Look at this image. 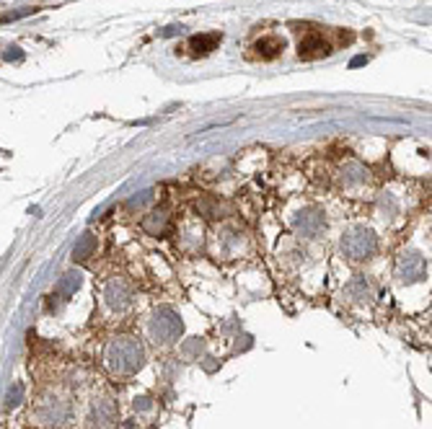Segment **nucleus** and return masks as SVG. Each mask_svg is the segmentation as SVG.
<instances>
[{"instance_id":"obj_8","label":"nucleus","mask_w":432,"mask_h":429,"mask_svg":"<svg viewBox=\"0 0 432 429\" xmlns=\"http://www.w3.org/2000/svg\"><path fill=\"white\" fill-rule=\"evenodd\" d=\"M176 243L182 251L186 254H194V251H200L205 243V230H202V222L200 220H184L182 222V228L176 230Z\"/></svg>"},{"instance_id":"obj_16","label":"nucleus","mask_w":432,"mask_h":429,"mask_svg":"<svg viewBox=\"0 0 432 429\" xmlns=\"http://www.w3.org/2000/svg\"><path fill=\"white\" fill-rule=\"evenodd\" d=\"M93 251H96V236H93V233H86V236L75 243L73 261H88V259L93 256Z\"/></svg>"},{"instance_id":"obj_17","label":"nucleus","mask_w":432,"mask_h":429,"mask_svg":"<svg viewBox=\"0 0 432 429\" xmlns=\"http://www.w3.org/2000/svg\"><path fill=\"white\" fill-rule=\"evenodd\" d=\"M78 287H81V274H78V272H67V274H63V280L57 282L55 290H57V295H60V298H70V295H73Z\"/></svg>"},{"instance_id":"obj_19","label":"nucleus","mask_w":432,"mask_h":429,"mask_svg":"<svg viewBox=\"0 0 432 429\" xmlns=\"http://www.w3.org/2000/svg\"><path fill=\"white\" fill-rule=\"evenodd\" d=\"M39 8H21V10H8V13H3L0 16V24H8V21H19V19H26V16H31V13H37Z\"/></svg>"},{"instance_id":"obj_12","label":"nucleus","mask_w":432,"mask_h":429,"mask_svg":"<svg viewBox=\"0 0 432 429\" xmlns=\"http://www.w3.org/2000/svg\"><path fill=\"white\" fill-rule=\"evenodd\" d=\"M243 248V233L233 228H223L218 233V251L223 256H239Z\"/></svg>"},{"instance_id":"obj_15","label":"nucleus","mask_w":432,"mask_h":429,"mask_svg":"<svg viewBox=\"0 0 432 429\" xmlns=\"http://www.w3.org/2000/svg\"><path fill=\"white\" fill-rule=\"evenodd\" d=\"M254 49H257V57H262V60H275V57L282 55V49H285V39L262 37L257 44H254Z\"/></svg>"},{"instance_id":"obj_13","label":"nucleus","mask_w":432,"mask_h":429,"mask_svg":"<svg viewBox=\"0 0 432 429\" xmlns=\"http://www.w3.org/2000/svg\"><path fill=\"white\" fill-rule=\"evenodd\" d=\"M168 228H171V215L163 207L147 212L145 218H143V230H145L147 236H163Z\"/></svg>"},{"instance_id":"obj_7","label":"nucleus","mask_w":432,"mask_h":429,"mask_svg":"<svg viewBox=\"0 0 432 429\" xmlns=\"http://www.w3.org/2000/svg\"><path fill=\"white\" fill-rule=\"evenodd\" d=\"M298 55H301V60H305V63L329 57L331 55L329 39H323L321 31H308V34H303L301 44H298Z\"/></svg>"},{"instance_id":"obj_14","label":"nucleus","mask_w":432,"mask_h":429,"mask_svg":"<svg viewBox=\"0 0 432 429\" xmlns=\"http://www.w3.org/2000/svg\"><path fill=\"white\" fill-rule=\"evenodd\" d=\"M223 42V34L218 31H212V34H197V37L189 39V49H192L194 57H202V55H210L215 52Z\"/></svg>"},{"instance_id":"obj_2","label":"nucleus","mask_w":432,"mask_h":429,"mask_svg":"<svg viewBox=\"0 0 432 429\" xmlns=\"http://www.w3.org/2000/svg\"><path fill=\"white\" fill-rule=\"evenodd\" d=\"M378 251V236L370 228H352L342 238V254L350 261H368Z\"/></svg>"},{"instance_id":"obj_4","label":"nucleus","mask_w":432,"mask_h":429,"mask_svg":"<svg viewBox=\"0 0 432 429\" xmlns=\"http://www.w3.org/2000/svg\"><path fill=\"white\" fill-rule=\"evenodd\" d=\"M117 419H120L117 403L111 401V398H99L91 406L88 416H86V429H111L117 424Z\"/></svg>"},{"instance_id":"obj_22","label":"nucleus","mask_w":432,"mask_h":429,"mask_svg":"<svg viewBox=\"0 0 432 429\" xmlns=\"http://www.w3.org/2000/svg\"><path fill=\"white\" fill-rule=\"evenodd\" d=\"M365 63H368L365 57H355V60H352V67H358V65H365Z\"/></svg>"},{"instance_id":"obj_10","label":"nucleus","mask_w":432,"mask_h":429,"mask_svg":"<svg viewBox=\"0 0 432 429\" xmlns=\"http://www.w3.org/2000/svg\"><path fill=\"white\" fill-rule=\"evenodd\" d=\"M293 228L298 236L303 238H316L323 230V215L313 207H305L293 218Z\"/></svg>"},{"instance_id":"obj_5","label":"nucleus","mask_w":432,"mask_h":429,"mask_svg":"<svg viewBox=\"0 0 432 429\" xmlns=\"http://www.w3.org/2000/svg\"><path fill=\"white\" fill-rule=\"evenodd\" d=\"M424 274H427L424 256L414 254V251H406V254L399 256V261H396V277L401 282H419V280H424Z\"/></svg>"},{"instance_id":"obj_21","label":"nucleus","mask_w":432,"mask_h":429,"mask_svg":"<svg viewBox=\"0 0 432 429\" xmlns=\"http://www.w3.org/2000/svg\"><path fill=\"white\" fill-rule=\"evenodd\" d=\"M3 57H6V60H8V63H10V60H21V57H24V52H21L19 47H8V49H6V55H3Z\"/></svg>"},{"instance_id":"obj_9","label":"nucleus","mask_w":432,"mask_h":429,"mask_svg":"<svg viewBox=\"0 0 432 429\" xmlns=\"http://www.w3.org/2000/svg\"><path fill=\"white\" fill-rule=\"evenodd\" d=\"M104 300H106L111 311L125 313L132 305V287L125 280H111L106 284V290H104Z\"/></svg>"},{"instance_id":"obj_20","label":"nucleus","mask_w":432,"mask_h":429,"mask_svg":"<svg viewBox=\"0 0 432 429\" xmlns=\"http://www.w3.org/2000/svg\"><path fill=\"white\" fill-rule=\"evenodd\" d=\"M24 401V385L21 383H16L13 388L8 391V406L13 409V406H19V403Z\"/></svg>"},{"instance_id":"obj_11","label":"nucleus","mask_w":432,"mask_h":429,"mask_svg":"<svg viewBox=\"0 0 432 429\" xmlns=\"http://www.w3.org/2000/svg\"><path fill=\"white\" fill-rule=\"evenodd\" d=\"M368 179H370V171L362 163H358V161H347V163L342 165L339 181H342L344 189L355 192V189H360V186H365Z\"/></svg>"},{"instance_id":"obj_1","label":"nucleus","mask_w":432,"mask_h":429,"mask_svg":"<svg viewBox=\"0 0 432 429\" xmlns=\"http://www.w3.org/2000/svg\"><path fill=\"white\" fill-rule=\"evenodd\" d=\"M104 362H106L111 375H117V378H129V375L138 373L140 367H143V362H145V349L140 344V339L120 337L106 347Z\"/></svg>"},{"instance_id":"obj_6","label":"nucleus","mask_w":432,"mask_h":429,"mask_svg":"<svg viewBox=\"0 0 432 429\" xmlns=\"http://www.w3.org/2000/svg\"><path fill=\"white\" fill-rule=\"evenodd\" d=\"M37 416L47 427H63L70 419V403L63 401V398H47V401L39 403Z\"/></svg>"},{"instance_id":"obj_3","label":"nucleus","mask_w":432,"mask_h":429,"mask_svg":"<svg viewBox=\"0 0 432 429\" xmlns=\"http://www.w3.org/2000/svg\"><path fill=\"white\" fill-rule=\"evenodd\" d=\"M182 329H184V326H182L179 313H176L174 308H168V305L158 308V311L153 313V318H150V326H147L150 339H153L156 344H161V347L174 344L176 339L182 337Z\"/></svg>"},{"instance_id":"obj_18","label":"nucleus","mask_w":432,"mask_h":429,"mask_svg":"<svg viewBox=\"0 0 432 429\" xmlns=\"http://www.w3.org/2000/svg\"><path fill=\"white\" fill-rule=\"evenodd\" d=\"M347 293L355 298V300H368V298H373V290H370V284L365 277H358V280H352L350 287H347Z\"/></svg>"}]
</instances>
